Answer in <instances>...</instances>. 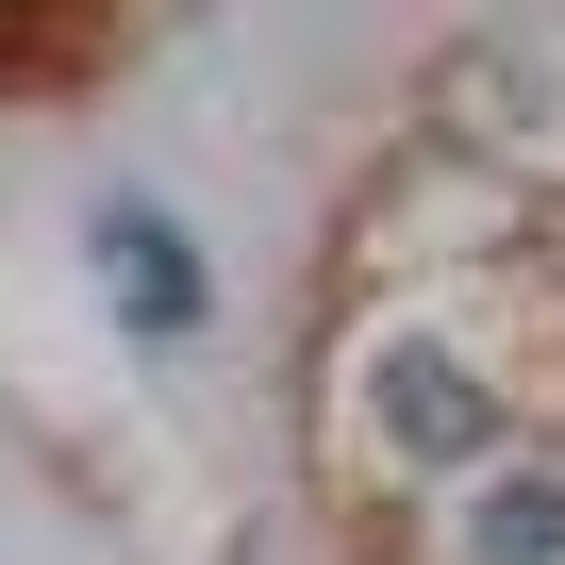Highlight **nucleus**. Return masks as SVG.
Returning <instances> with one entry per match:
<instances>
[{"label":"nucleus","instance_id":"1","mask_svg":"<svg viewBox=\"0 0 565 565\" xmlns=\"http://www.w3.org/2000/svg\"><path fill=\"white\" fill-rule=\"evenodd\" d=\"M84 233H100V266L134 282V333H200V266L167 249V216H150V200H100Z\"/></svg>","mask_w":565,"mask_h":565},{"label":"nucleus","instance_id":"2","mask_svg":"<svg viewBox=\"0 0 565 565\" xmlns=\"http://www.w3.org/2000/svg\"><path fill=\"white\" fill-rule=\"evenodd\" d=\"M383 399H399V433H416V449H482V399H466L433 350H399V366H383Z\"/></svg>","mask_w":565,"mask_h":565},{"label":"nucleus","instance_id":"3","mask_svg":"<svg viewBox=\"0 0 565 565\" xmlns=\"http://www.w3.org/2000/svg\"><path fill=\"white\" fill-rule=\"evenodd\" d=\"M482 548H515V565H548V548H565V482H515V499L482 515Z\"/></svg>","mask_w":565,"mask_h":565}]
</instances>
